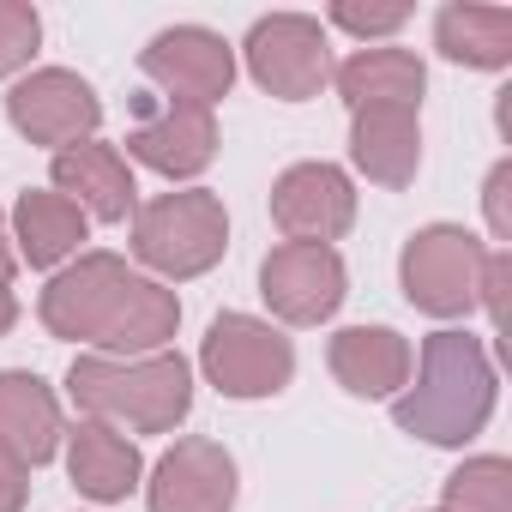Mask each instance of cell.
Listing matches in <instances>:
<instances>
[{
  "label": "cell",
  "mask_w": 512,
  "mask_h": 512,
  "mask_svg": "<svg viewBox=\"0 0 512 512\" xmlns=\"http://www.w3.org/2000/svg\"><path fill=\"white\" fill-rule=\"evenodd\" d=\"M506 290H512V253L494 247V253H488V266H482V290H476V308H482L494 326L506 320Z\"/></svg>",
  "instance_id": "cell-27"
},
{
  "label": "cell",
  "mask_w": 512,
  "mask_h": 512,
  "mask_svg": "<svg viewBox=\"0 0 512 512\" xmlns=\"http://www.w3.org/2000/svg\"><path fill=\"white\" fill-rule=\"evenodd\" d=\"M49 187H55L61 199H73L91 223H133V211H139L133 163H127L115 145H103V139H85V145L55 151Z\"/></svg>",
  "instance_id": "cell-14"
},
{
  "label": "cell",
  "mask_w": 512,
  "mask_h": 512,
  "mask_svg": "<svg viewBox=\"0 0 512 512\" xmlns=\"http://www.w3.org/2000/svg\"><path fill=\"white\" fill-rule=\"evenodd\" d=\"M326 19H332L338 31H350V37H362V43L374 49L380 37H398V31L410 25V7H404V0H392V7H362V0H338Z\"/></svg>",
  "instance_id": "cell-25"
},
{
  "label": "cell",
  "mask_w": 512,
  "mask_h": 512,
  "mask_svg": "<svg viewBox=\"0 0 512 512\" xmlns=\"http://www.w3.org/2000/svg\"><path fill=\"white\" fill-rule=\"evenodd\" d=\"M61 452H67L73 488H79L85 500H97V506H115V500H127L133 488H145L139 440H127L121 428H103V422H85V416H79V428H67Z\"/></svg>",
  "instance_id": "cell-19"
},
{
  "label": "cell",
  "mask_w": 512,
  "mask_h": 512,
  "mask_svg": "<svg viewBox=\"0 0 512 512\" xmlns=\"http://www.w3.org/2000/svg\"><path fill=\"white\" fill-rule=\"evenodd\" d=\"M127 163H145L163 181H199L217 163V115L175 97H139L127 127Z\"/></svg>",
  "instance_id": "cell-10"
},
{
  "label": "cell",
  "mask_w": 512,
  "mask_h": 512,
  "mask_svg": "<svg viewBox=\"0 0 512 512\" xmlns=\"http://www.w3.org/2000/svg\"><path fill=\"white\" fill-rule=\"evenodd\" d=\"M139 73L157 85V97L217 109L235 85V49L205 25H169L139 49Z\"/></svg>",
  "instance_id": "cell-11"
},
{
  "label": "cell",
  "mask_w": 512,
  "mask_h": 512,
  "mask_svg": "<svg viewBox=\"0 0 512 512\" xmlns=\"http://www.w3.org/2000/svg\"><path fill=\"white\" fill-rule=\"evenodd\" d=\"M260 296L278 326H326L350 296L344 253L314 241H278L260 260Z\"/></svg>",
  "instance_id": "cell-8"
},
{
  "label": "cell",
  "mask_w": 512,
  "mask_h": 512,
  "mask_svg": "<svg viewBox=\"0 0 512 512\" xmlns=\"http://www.w3.org/2000/svg\"><path fill=\"white\" fill-rule=\"evenodd\" d=\"M25 500H31V464H19L0 446V512H25Z\"/></svg>",
  "instance_id": "cell-29"
},
{
  "label": "cell",
  "mask_w": 512,
  "mask_h": 512,
  "mask_svg": "<svg viewBox=\"0 0 512 512\" xmlns=\"http://www.w3.org/2000/svg\"><path fill=\"white\" fill-rule=\"evenodd\" d=\"M7 121L19 139L43 145V151H67L97 139L103 127V97L91 91V79H79L73 67H31L13 91H7Z\"/></svg>",
  "instance_id": "cell-9"
},
{
  "label": "cell",
  "mask_w": 512,
  "mask_h": 512,
  "mask_svg": "<svg viewBox=\"0 0 512 512\" xmlns=\"http://www.w3.org/2000/svg\"><path fill=\"white\" fill-rule=\"evenodd\" d=\"M272 223L284 229V241H314V247L344 241L350 223H356V181H350V169H338L326 157L290 163L272 181Z\"/></svg>",
  "instance_id": "cell-12"
},
{
  "label": "cell",
  "mask_w": 512,
  "mask_h": 512,
  "mask_svg": "<svg viewBox=\"0 0 512 512\" xmlns=\"http://www.w3.org/2000/svg\"><path fill=\"white\" fill-rule=\"evenodd\" d=\"M61 440H67V422H61L55 386L31 368H0V446L37 470L61 452Z\"/></svg>",
  "instance_id": "cell-17"
},
{
  "label": "cell",
  "mask_w": 512,
  "mask_h": 512,
  "mask_svg": "<svg viewBox=\"0 0 512 512\" xmlns=\"http://www.w3.org/2000/svg\"><path fill=\"white\" fill-rule=\"evenodd\" d=\"M229 253V211L211 187H175L133 211V260L157 284L205 278Z\"/></svg>",
  "instance_id": "cell-3"
},
{
  "label": "cell",
  "mask_w": 512,
  "mask_h": 512,
  "mask_svg": "<svg viewBox=\"0 0 512 512\" xmlns=\"http://www.w3.org/2000/svg\"><path fill=\"white\" fill-rule=\"evenodd\" d=\"M235 494H241V470H235L229 446L205 440V434L175 440L151 464V482H145L151 512H235Z\"/></svg>",
  "instance_id": "cell-13"
},
{
  "label": "cell",
  "mask_w": 512,
  "mask_h": 512,
  "mask_svg": "<svg viewBox=\"0 0 512 512\" xmlns=\"http://www.w3.org/2000/svg\"><path fill=\"white\" fill-rule=\"evenodd\" d=\"M350 163L374 187H410L422 169V115L416 109H356L350 115Z\"/></svg>",
  "instance_id": "cell-20"
},
{
  "label": "cell",
  "mask_w": 512,
  "mask_h": 512,
  "mask_svg": "<svg viewBox=\"0 0 512 512\" xmlns=\"http://www.w3.org/2000/svg\"><path fill=\"white\" fill-rule=\"evenodd\" d=\"M446 512H512V464L500 452H476L446 476Z\"/></svg>",
  "instance_id": "cell-23"
},
{
  "label": "cell",
  "mask_w": 512,
  "mask_h": 512,
  "mask_svg": "<svg viewBox=\"0 0 512 512\" xmlns=\"http://www.w3.org/2000/svg\"><path fill=\"white\" fill-rule=\"evenodd\" d=\"M482 217H488L494 247H506L512 241V157H500L488 169V181H482Z\"/></svg>",
  "instance_id": "cell-26"
},
{
  "label": "cell",
  "mask_w": 512,
  "mask_h": 512,
  "mask_svg": "<svg viewBox=\"0 0 512 512\" xmlns=\"http://www.w3.org/2000/svg\"><path fill=\"white\" fill-rule=\"evenodd\" d=\"M175 332H181V296L157 278H133L91 356H121V362L157 356V350H175Z\"/></svg>",
  "instance_id": "cell-21"
},
{
  "label": "cell",
  "mask_w": 512,
  "mask_h": 512,
  "mask_svg": "<svg viewBox=\"0 0 512 512\" xmlns=\"http://www.w3.org/2000/svg\"><path fill=\"white\" fill-rule=\"evenodd\" d=\"M13 278H19V253H13V235H7V211H0V338L19 326V290H13Z\"/></svg>",
  "instance_id": "cell-28"
},
{
  "label": "cell",
  "mask_w": 512,
  "mask_h": 512,
  "mask_svg": "<svg viewBox=\"0 0 512 512\" xmlns=\"http://www.w3.org/2000/svg\"><path fill=\"white\" fill-rule=\"evenodd\" d=\"M434 512H446V506H434Z\"/></svg>",
  "instance_id": "cell-30"
},
{
  "label": "cell",
  "mask_w": 512,
  "mask_h": 512,
  "mask_svg": "<svg viewBox=\"0 0 512 512\" xmlns=\"http://www.w3.org/2000/svg\"><path fill=\"white\" fill-rule=\"evenodd\" d=\"M434 49L452 67H476V73L512 67V7H470V0H452V7L434 13Z\"/></svg>",
  "instance_id": "cell-22"
},
{
  "label": "cell",
  "mask_w": 512,
  "mask_h": 512,
  "mask_svg": "<svg viewBox=\"0 0 512 512\" xmlns=\"http://www.w3.org/2000/svg\"><path fill=\"white\" fill-rule=\"evenodd\" d=\"M7 235H13V253L19 266H37V272H61L67 260L85 253V235H91V217L61 199L55 187H25L7 211Z\"/></svg>",
  "instance_id": "cell-15"
},
{
  "label": "cell",
  "mask_w": 512,
  "mask_h": 512,
  "mask_svg": "<svg viewBox=\"0 0 512 512\" xmlns=\"http://www.w3.org/2000/svg\"><path fill=\"white\" fill-rule=\"evenodd\" d=\"M332 85L344 97V109H422V91H428V67L416 49H398V43H374V49H356L350 61L332 67Z\"/></svg>",
  "instance_id": "cell-18"
},
{
  "label": "cell",
  "mask_w": 512,
  "mask_h": 512,
  "mask_svg": "<svg viewBox=\"0 0 512 512\" xmlns=\"http://www.w3.org/2000/svg\"><path fill=\"white\" fill-rule=\"evenodd\" d=\"M488 253L494 247L482 235H470L464 223H422L398 253L404 302L416 314H428V320H470Z\"/></svg>",
  "instance_id": "cell-4"
},
{
  "label": "cell",
  "mask_w": 512,
  "mask_h": 512,
  "mask_svg": "<svg viewBox=\"0 0 512 512\" xmlns=\"http://www.w3.org/2000/svg\"><path fill=\"white\" fill-rule=\"evenodd\" d=\"M247 79L278 103H308L332 85V37L308 13H272L241 43Z\"/></svg>",
  "instance_id": "cell-6"
},
{
  "label": "cell",
  "mask_w": 512,
  "mask_h": 512,
  "mask_svg": "<svg viewBox=\"0 0 512 512\" xmlns=\"http://www.w3.org/2000/svg\"><path fill=\"white\" fill-rule=\"evenodd\" d=\"M494 398H500V374H494L488 344L446 326V332L422 338L416 368H410L404 392L392 398V422L428 446H470L488 428Z\"/></svg>",
  "instance_id": "cell-1"
},
{
  "label": "cell",
  "mask_w": 512,
  "mask_h": 512,
  "mask_svg": "<svg viewBox=\"0 0 512 512\" xmlns=\"http://www.w3.org/2000/svg\"><path fill=\"white\" fill-rule=\"evenodd\" d=\"M326 368L350 398H398L416 368V350L392 326H344L326 344Z\"/></svg>",
  "instance_id": "cell-16"
},
{
  "label": "cell",
  "mask_w": 512,
  "mask_h": 512,
  "mask_svg": "<svg viewBox=\"0 0 512 512\" xmlns=\"http://www.w3.org/2000/svg\"><path fill=\"white\" fill-rule=\"evenodd\" d=\"M37 49H43V13L31 0H0V79L31 73Z\"/></svg>",
  "instance_id": "cell-24"
},
{
  "label": "cell",
  "mask_w": 512,
  "mask_h": 512,
  "mask_svg": "<svg viewBox=\"0 0 512 512\" xmlns=\"http://www.w3.org/2000/svg\"><path fill=\"white\" fill-rule=\"evenodd\" d=\"M67 398L85 422L133 434H175L193 410V362L181 350L157 356H79L67 368Z\"/></svg>",
  "instance_id": "cell-2"
},
{
  "label": "cell",
  "mask_w": 512,
  "mask_h": 512,
  "mask_svg": "<svg viewBox=\"0 0 512 512\" xmlns=\"http://www.w3.org/2000/svg\"><path fill=\"white\" fill-rule=\"evenodd\" d=\"M133 278H139V272H127L121 253H103V247H91V253H79V260H67V266L49 278V290L37 296L43 332L97 350V338H103V326L115 320V308H121V296H127Z\"/></svg>",
  "instance_id": "cell-7"
},
{
  "label": "cell",
  "mask_w": 512,
  "mask_h": 512,
  "mask_svg": "<svg viewBox=\"0 0 512 512\" xmlns=\"http://www.w3.org/2000/svg\"><path fill=\"white\" fill-rule=\"evenodd\" d=\"M199 374L235 404L278 398L296 380V344L260 314H217L199 338Z\"/></svg>",
  "instance_id": "cell-5"
}]
</instances>
